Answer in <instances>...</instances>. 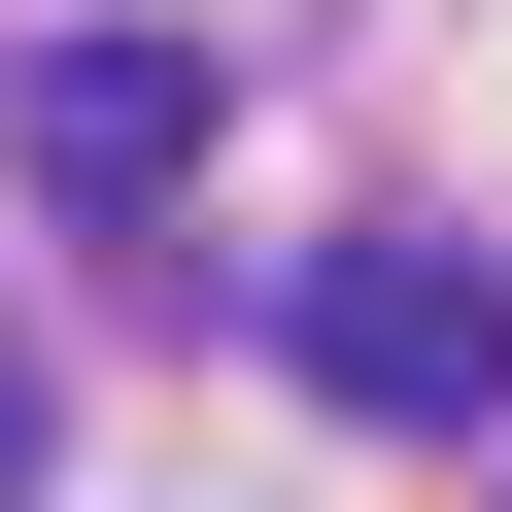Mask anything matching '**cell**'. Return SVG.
I'll use <instances>...</instances> for the list:
<instances>
[{
  "mask_svg": "<svg viewBox=\"0 0 512 512\" xmlns=\"http://www.w3.org/2000/svg\"><path fill=\"white\" fill-rule=\"evenodd\" d=\"M308 376L376 444H478L512 410V274H478V239H342V274H308Z\"/></svg>",
  "mask_w": 512,
  "mask_h": 512,
  "instance_id": "1",
  "label": "cell"
},
{
  "mask_svg": "<svg viewBox=\"0 0 512 512\" xmlns=\"http://www.w3.org/2000/svg\"><path fill=\"white\" fill-rule=\"evenodd\" d=\"M0 137H35V205H171V171H205V35H35Z\"/></svg>",
  "mask_w": 512,
  "mask_h": 512,
  "instance_id": "2",
  "label": "cell"
},
{
  "mask_svg": "<svg viewBox=\"0 0 512 512\" xmlns=\"http://www.w3.org/2000/svg\"><path fill=\"white\" fill-rule=\"evenodd\" d=\"M0 512H35V308H0Z\"/></svg>",
  "mask_w": 512,
  "mask_h": 512,
  "instance_id": "3",
  "label": "cell"
}]
</instances>
